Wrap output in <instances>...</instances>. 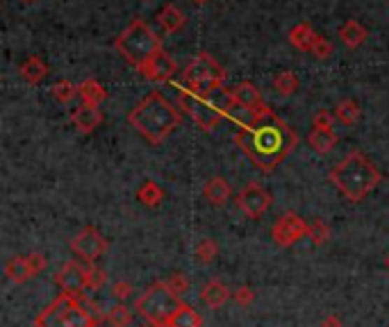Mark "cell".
<instances>
[{"mask_svg": "<svg viewBox=\"0 0 389 327\" xmlns=\"http://www.w3.org/2000/svg\"><path fill=\"white\" fill-rule=\"evenodd\" d=\"M367 36H369V30L362 27L358 21H346L339 27V39L344 45H348V48H358V45L365 43Z\"/></svg>", "mask_w": 389, "mask_h": 327, "instance_id": "obj_23", "label": "cell"}, {"mask_svg": "<svg viewBox=\"0 0 389 327\" xmlns=\"http://www.w3.org/2000/svg\"><path fill=\"white\" fill-rule=\"evenodd\" d=\"M210 98L196 96L185 87L178 94V107L205 132H212L221 123V118H225V91H221V103H214Z\"/></svg>", "mask_w": 389, "mask_h": 327, "instance_id": "obj_8", "label": "cell"}, {"mask_svg": "<svg viewBox=\"0 0 389 327\" xmlns=\"http://www.w3.org/2000/svg\"><path fill=\"white\" fill-rule=\"evenodd\" d=\"M307 236H310V241L314 245H323L325 241L330 239V227H328V223H323L321 218H316V221L310 225V232H307Z\"/></svg>", "mask_w": 389, "mask_h": 327, "instance_id": "obj_32", "label": "cell"}, {"mask_svg": "<svg viewBox=\"0 0 389 327\" xmlns=\"http://www.w3.org/2000/svg\"><path fill=\"white\" fill-rule=\"evenodd\" d=\"M194 3H205V0H194Z\"/></svg>", "mask_w": 389, "mask_h": 327, "instance_id": "obj_42", "label": "cell"}, {"mask_svg": "<svg viewBox=\"0 0 389 327\" xmlns=\"http://www.w3.org/2000/svg\"><path fill=\"white\" fill-rule=\"evenodd\" d=\"M332 123H334V114H330L328 109H321V112H316V116H314V127L332 130Z\"/></svg>", "mask_w": 389, "mask_h": 327, "instance_id": "obj_38", "label": "cell"}, {"mask_svg": "<svg viewBox=\"0 0 389 327\" xmlns=\"http://www.w3.org/2000/svg\"><path fill=\"white\" fill-rule=\"evenodd\" d=\"M128 121L148 143L160 145L180 125L183 114H180V109L164 94L153 91V94L141 98L132 107V112L128 114Z\"/></svg>", "mask_w": 389, "mask_h": 327, "instance_id": "obj_2", "label": "cell"}, {"mask_svg": "<svg viewBox=\"0 0 389 327\" xmlns=\"http://www.w3.org/2000/svg\"><path fill=\"white\" fill-rule=\"evenodd\" d=\"M232 298H234V303H237V305L248 307V305L255 303V291H253L250 286H239V289H234Z\"/></svg>", "mask_w": 389, "mask_h": 327, "instance_id": "obj_36", "label": "cell"}, {"mask_svg": "<svg viewBox=\"0 0 389 327\" xmlns=\"http://www.w3.org/2000/svg\"><path fill=\"white\" fill-rule=\"evenodd\" d=\"M78 96L83 98V105L98 107L107 98V91L98 80H85L83 85H78Z\"/></svg>", "mask_w": 389, "mask_h": 327, "instance_id": "obj_21", "label": "cell"}, {"mask_svg": "<svg viewBox=\"0 0 389 327\" xmlns=\"http://www.w3.org/2000/svg\"><path fill=\"white\" fill-rule=\"evenodd\" d=\"M5 272L12 282H16V284H23V282H28L32 277L30 263L25 257H12L5 263Z\"/></svg>", "mask_w": 389, "mask_h": 327, "instance_id": "obj_26", "label": "cell"}, {"mask_svg": "<svg viewBox=\"0 0 389 327\" xmlns=\"http://www.w3.org/2000/svg\"><path fill=\"white\" fill-rule=\"evenodd\" d=\"M237 207L248 218H260V216H264V212L271 207V196L264 187L257 184V182H248V184L239 191Z\"/></svg>", "mask_w": 389, "mask_h": 327, "instance_id": "obj_11", "label": "cell"}, {"mask_svg": "<svg viewBox=\"0 0 389 327\" xmlns=\"http://www.w3.org/2000/svg\"><path fill=\"white\" fill-rule=\"evenodd\" d=\"M85 272H87V266L69 259L64 266L57 270V277H55L62 293H71L83 300L85 298Z\"/></svg>", "mask_w": 389, "mask_h": 327, "instance_id": "obj_12", "label": "cell"}, {"mask_svg": "<svg viewBox=\"0 0 389 327\" xmlns=\"http://www.w3.org/2000/svg\"><path fill=\"white\" fill-rule=\"evenodd\" d=\"M25 259H28V263H30L32 275H39V272H43V270H46V266H48L46 254H41V252H30V254H25Z\"/></svg>", "mask_w": 389, "mask_h": 327, "instance_id": "obj_35", "label": "cell"}, {"mask_svg": "<svg viewBox=\"0 0 389 327\" xmlns=\"http://www.w3.org/2000/svg\"><path fill=\"white\" fill-rule=\"evenodd\" d=\"M180 307V298L167 286V282H155L137 298L134 309L141 318H146L153 327H167L169 318Z\"/></svg>", "mask_w": 389, "mask_h": 327, "instance_id": "obj_7", "label": "cell"}, {"mask_svg": "<svg viewBox=\"0 0 389 327\" xmlns=\"http://www.w3.org/2000/svg\"><path fill=\"white\" fill-rule=\"evenodd\" d=\"M107 321H110L112 327H128L132 323V312L123 303L110 307V312H107Z\"/></svg>", "mask_w": 389, "mask_h": 327, "instance_id": "obj_31", "label": "cell"}, {"mask_svg": "<svg viewBox=\"0 0 389 327\" xmlns=\"http://www.w3.org/2000/svg\"><path fill=\"white\" fill-rule=\"evenodd\" d=\"M385 266L389 268V254H387V259H385Z\"/></svg>", "mask_w": 389, "mask_h": 327, "instance_id": "obj_41", "label": "cell"}, {"mask_svg": "<svg viewBox=\"0 0 389 327\" xmlns=\"http://www.w3.org/2000/svg\"><path fill=\"white\" fill-rule=\"evenodd\" d=\"M50 94H52V98L57 100V103H71V100H73L76 96H78V87L73 85V82H69V80H59V82H55V85L50 87Z\"/></svg>", "mask_w": 389, "mask_h": 327, "instance_id": "obj_29", "label": "cell"}, {"mask_svg": "<svg viewBox=\"0 0 389 327\" xmlns=\"http://www.w3.org/2000/svg\"><path fill=\"white\" fill-rule=\"evenodd\" d=\"M174 73H176V61L171 59V54H167L164 50H162L155 59H153L148 64V68L141 73L143 78L150 80V82H167L174 78Z\"/></svg>", "mask_w": 389, "mask_h": 327, "instance_id": "obj_14", "label": "cell"}, {"mask_svg": "<svg viewBox=\"0 0 389 327\" xmlns=\"http://www.w3.org/2000/svg\"><path fill=\"white\" fill-rule=\"evenodd\" d=\"M234 143L262 173H271L296 148L298 136L274 109L264 107L248 127L234 134Z\"/></svg>", "mask_w": 389, "mask_h": 327, "instance_id": "obj_1", "label": "cell"}, {"mask_svg": "<svg viewBox=\"0 0 389 327\" xmlns=\"http://www.w3.org/2000/svg\"><path fill=\"white\" fill-rule=\"evenodd\" d=\"M112 293H114L116 298H119V300H128V296L132 293V284H128V282H125V279L114 282Z\"/></svg>", "mask_w": 389, "mask_h": 327, "instance_id": "obj_39", "label": "cell"}, {"mask_svg": "<svg viewBox=\"0 0 389 327\" xmlns=\"http://www.w3.org/2000/svg\"><path fill=\"white\" fill-rule=\"evenodd\" d=\"M230 98L232 100H237L239 105L243 107H250V109H262V107H267L264 105V100H262V94H260V89L255 85H250V82H239L237 87H232L230 91Z\"/></svg>", "mask_w": 389, "mask_h": 327, "instance_id": "obj_15", "label": "cell"}, {"mask_svg": "<svg viewBox=\"0 0 389 327\" xmlns=\"http://www.w3.org/2000/svg\"><path fill=\"white\" fill-rule=\"evenodd\" d=\"M219 254V245H216L212 239H203L196 245V259L201 263H210L214 261V257Z\"/></svg>", "mask_w": 389, "mask_h": 327, "instance_id": "obj_33", "label": "cell"}, {"mask_svg": "<svg viewBox=\"0 0 389 327\" xmlns=\"http://www.w3.org/2000/svg\"><path fill=\"white\" fill-rule=\"evenodd\" d=\"M23 3H34V0H23Z\"/></svg>", "mask_w": 389, "mask_h": 327, "instance_id": "obj_43", "label": "cell"}, {"mask_svg": "<svg viewBox=\"0 0 389 327\" xmlns=\"http://www.w3.org/2000/svg\"><path fill=\"white\" fill-rule=\"evenodd\" d=\"M307 143L312 145L314 152L328 154L337 145V134L332 130H323V127H312V132L307 134Z\"/></svg>", "mask_w": 389, "mask_h": 327, "instance_id": "obj_19", "label": "cell"}, {"mask_svg": "<svg viewBox=\"0 0 389 327\" xmlns=\"http://www.w3.org/2000/svg\"><path fill=\"white\" fill-rule=\"evenodd\" d=\"M321 327H341V321L337 316H328L325 321L321 323Z\"/></svg>", "mask_w": 389, "mask_h": 327, "instance_id": "obj_40", "label": "cell"}, {"mask_svg": "<svg viewBox=\"0 0 389 327\" xmlns=\"http://www.w3.org/2000/svg\"><path fill=\"white\" fill-rule=\"evenodd\" d=\"M274 87H276V91L280 96H294L296 91H298V87H301V80H298V75L294 71H280L278 75H276V80H274Z\"/></svg>", "mask_w": 389, "mask_h": 327, "instance_id": "obj_28", "label": "cell"}, {"mask_svg": "<svg viewBox=\"0 0 389 327\" xmlns=\"http://www.w3.org/2000/svg\"><path fill=\"white\" fill-rule=\"evenodd\" d=\"M312 54H316L319 59H328L330 54H332V43L328 39H323V36H319V39H316V43H314Z\"/></svg>", "mask_w": 389, "mask_h": 327, "instance_id": "obj_37", "label": "cell"}, {"mask_svg": "<svg viewBox=\"0 0 389 327\" xmlns=\"http://www.w3.org/2000/svg\"><path fill=\"white\" fill-rule=\"evenodd\" d=\"M107 248H110V243H107V239L94 225L83 227V230L71 239V250H73L80 259H85L87 263H96L107 252Z\"/></svg>", "mask_w": 389, "mask_h": 327, "instance_id": "obj_9", "label": "cell"}, {"mask_svg": "<svg viewBox=\"0 0 389 327\" xmlns=\"http://www.w3.org/2000/svg\"><path fill=\"white\" fill-rule=\"evenodd\" d=\"M203 196H205V200L210 205L223 207L230 200L232 189H230L228 180H225V177H212V180H207V184L203 189Z\"/></svg>", "mask_w": 389, "mask_h": 327, "instance_id": "obj_17", "label": "cell"}, {"mask_svg": "<svg viewBox=\"0 0 389 327\" xmlns=\"http://www.w3.org/2000/svg\"><path fill=\"white\" fill-rule=\"evenodd\" d=\"M201 298H203V303H205L207 307L219 309V307H223V305L232 298V291H230L228 286H225L221 279H210V282H207V284L203 286Z\"/></svg>", "mask_w": 389, "mask_h": 327, "instance_id": "obj_16", "label": "cell"}, {"mask_svg": "<svg viewBox=\"0 0 389 327\" xmlns=\"http://www.w3.org/2000/svg\"><path fill=\"white\" fill-rule=\"evenodd\" d=\"M360 116H362V109L355 100H351V98L341 100V103H337V107H334V118L346 127L355 125L360 121Z\"/></svg>", "mask_w": 389, "mask_h": 327, "instance_id": "obj_25", "label": "cell"}, {"mask_svg": "<svg viewBox=\"0 0 389 327\" xmlns=\"http://www.w3.org/2000/svg\"><path fill=\"white\" fill-rule=\"evenodd\" d=\"M316 39H319V34H316L307 23L296 25L294 30L289 32V41H292V45H296V48L303 52H312Z\"/></svg>", "mask_w": 389, "mask_h": 327, "instance_id": "obj_20", "label": "cell"}, {"mask_svg": "<svg viewBox=\"0 0 389 327\" xmlns=\"http://www.w3.org/2000/svg\"><path fill=\"white\" fill-rule=\"evenodd\" d=\"M107 282V272L96 266V263H89L85 272V291H98Z\"/></svg>", "mask_w": 389, "mask_h": 327, "instance_id": "obj_30", "label": "cell"}, {"mask_svg": "<svg viewBox=\"0 0 389 327\" xmlns=\"http://www.w3.org/2000/svg\"><path fill=\"white\" fill-rule=\"evenodd\" d=\"M330 182L348 203H362L378 187L380 170L365 152L355 150L330 170Z\"/></svg>", "mask_w": 389, "mask_h": 327, "instance_id": "obj_3", "label": "cell"}, {"mask_svg": "<svg viewBox=\"0 0 389 327\" xmlns=\"http://www.w3.org/2000/svg\"><path fill=\"white\" fill-rule=\"evenodd\" d=\"M201 325H203L201 314H198L194 307L180 303V307L174 312V316L169 318L167 327H201Z\"/></svg>", "mask_w": 389, "mask_h": 327, "instance_id": "obj_22", "label": "cell"}, {"mask_svg": "<svg viewBox=\"0 0 389 327\" xmlns=\"http://www.w3.org/2000/svg\"><path fill=\"white\" fill-rule=\"evenodd\" d=\"M143 327H146V325H143ZM150 327H153V325H150Z\"/></svg>", "mask_w": 389, "mask_h": 327, "instance_id": "obj_44", "label": "cell"}, {"mask_svg": "<svg viewBox=\"0 0 389 327\" xmlns=\"http://www.w3.org/2000/svg\"><path fill=\"white\" fill-rule=\"evenodd\" d=\"M21 75L28 85H39V82L48 75V66L39 57H28L21 66Z\"/></svg>", "mask_w": 389, "mask_h": 327, "instance_id": "obj_24", "label": "cell"}, {"mask_svg": "<svg viewBox=\"0 0 389 327\" xmlns=\"http://www.w3.org/2000/svg\"><path fill=\"white\" fill-rule=\"evenodd\" d=\"M157 23L164 32L169 34H176L185 27V14L180 12L176 5H164L157 12Z\"/></svg>", "mask_w": 389, "mask_h": 327, "instance_id": "obj_18", "label": "cell"}, {"mask_svg": "<svg viewBox=\"0 0 389 327\" xmlns=\"http://www.w3.org/2000/svg\"><path fill=\"white\" fill-rule=\"evenodd\" d=\"M307 232H310V225L298 214H285L278 218V223L274 225V230H271V236H274V241L278 245H283V248H289V245L298 243L301 239H305Z\"/></svg>", "mask_w": 389, "mask_h": 327, "instance_id": "obj_10", "label": "cell"}, {"mask_svg": "<svg viewBox=\"0 0 389 327\" xmlns=\"http://www.w3.org/2000/svg\"><path fill=\"white\" fill-rule=\"evenodd\" d=\"M183 78H185V89L194 91L196 96L210 98L216 94V91L223 89L225 68L212 57L210 52H201L187 64Z\"/></svg>", "mask_w": 389, "mask_h": 327, "instance_id": "obj_6", "label": "cell"}, {"mask_svg": "<svg viewBox=\"0 0 389 327\" xmlns=\"http://www.w3.org/2000/svg\"><path fill=\"white\" fill-rule=\"evenodd\" d=\"M96 318L71 293H59L34 321V327H96Z\"/></svg>", "mask_w": 389, "mask_h": 327, "instance_id": "obj_5", "label": "cell"}, {"mask_svg": "<svg viewBox=\"0 0 389 327\" xmlns=\"http://www.w3.org/2000/svg\"><path fill=\"white\" fill-rule=\"evenodd\" d=\"M71 123L78 132L83 134H92L98 125L103 123V112L98 107H89V105H80L71 112Z\"/></svg>", "mask_w": 389, "mask_h": 327, "instance_id": "obj_13", "label": "cell"}, {"mask_svg": "<svg viewBox=\"0 0 389 327\" xmlns=\"http://www.w3.org/2000/svg\"><path fill=\"white\" fill-rule=\"evenodd\" d=\"M137 198H139L141 205H146V207H157V205L162 203V200H164V191H162V187L157 184V182L146 180V182H143V184L139 187Z\"/></svg>", "mask_w": 389, "mask_h": 327, "instance_id": "obj_27", "label": "cell"}, {"mask_svg": "<svg viewBox=\"0 0 389 327\" xmlns=\"http://www.w3.org/2000/svg\"><path fill=\"white\" fill-rule=\"evenodd\" d=\"M167 286L180 298V296H185L187 291H189V286H192V282H189V277L183 275V272H174V275H171V277L167 279Z\"/></svg>", "mask_w": 389, "mask_h": 327, "instance_id": "obj_34", "label": "cell"}, {"mask_svg": "<svg viewBox=\"0 0 389 327\" xmlns=\"http://www.w3.org/2000/svg\"><path fill=\"white\" fill-rule=\"evenodd\" d=\"M116 50H119L121 57L132 64L139 73L148 68V64L157 57V54L164 50L162 48V39L155 34V30L146 23L137 18L132 21L125 30L116 36Z\"/></svg>", "mask_w": 389, "mask_h": 327, "instance_id": "obj_4", "label": "cell"}]
</instances>
